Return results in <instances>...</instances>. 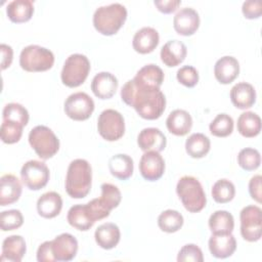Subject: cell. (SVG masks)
Listing matches in <instances>:
<instances>
[{
	"label": "cell",
	"mask_w": 262,
	"mask_h": 262,
	"mask_svg": "<svg viewBox=\"0 0 262 262\" xmlns=\"http://www.w3.org/2000/svg\"><path fill=\"white\" fill-rule=\"evenodd\" d=\"M122 100L134 107L145 120H156L162 116L166 107L164 93L158 88L136 85L133 80L127 81L121 89Z\"/></svg>",
	"instance_id": "cell-1"
},
{
	"label": "cell",
	"mask_w": 262,
	"mask_h": 262,
	"mask_svg": "<svg viewBox=\"0 0 262 262\" xmlns=\"http://www.w3.org/2000/svg\"><path fill=\"white\" fill-rule=\"evenodd\" d=\"M92 169L84 159L72 161L66 176V191L73 199L85 198L91 188Z\"/></svg>",
	"instance_id": "cell-2"
},
{
	"label": "cell",
	"mask_w": 262,
	"mask_h": 262,
	"mask_svg": "<svg viewBox=\"0 0 262 262\" xmlns=\"http://www.w3.org/2000/svg\"><path fill=\"white\" fill-rule=\"evenodd\" d=\"M127 18V9L121 3L98 7L93 14V26L95 30L104 35L116 34L124 25Z\"/></svg>",
	"instance_id": "cell-3"
},
{
	"label": "cell",
	"mask_w": 262,
	"mask_h": 262,
	"mask_svg": "<svg viewBox=\"0 0 262 262\" xmlns=\"http://www.w3.org/2000/svg\"><path fill=\"white\" fill-rule=\"evenodd\" d=\"M176 192L184 208L190 213H198L206 206L207 198L204 188L193 176L181 177L177 182Z\"/></svg>",
	"instance_id": "cell-4"
},
{
	"label": "cell",
	"mask_w": 262,
	"mask_h": 262,
	"mask_svg": "<svg viewBox=\"0 0 262 262\" xmlns=\"http://www.w3.org/2000/svg\"><path fill=\"white\" fill-rule=\"evenodd\" d=\"M53 63L52 51L39 45L26 46L19 55V66L27 72H45L51 69Z\"/></svg>",
	"instance_id": "cell-5"
},
{
	"label": "cell",
	"mask_w": 262,
	"mask_h": 262,
	"mask_svg": "<svg viewBox=\"0 0 262 262\" xmlns=\"http://www.w3.org/2000/svg\"><path fill=\"white\" fill-rule=\"evenodd\" d=\"M29 142L42 160L52 158L59 149V139L47 126L38 125L29 133Z\"/></svg>",
	"instance_id": "cell-6"
},
{
	"label": "cell",
	"mask_w": 262,
	"mask_h": 262,
	"mask_svg": "<svg viewBox=\"0 0 262 262\" xmlns=\"http://www.w3.org/2000/svg\"><path fill=\"white\" fill-rule=\"evenodd\" d=\"M89 72L90 61L84 54H71L66 59L61 70V82L71 88L78 87L85 82Z\"/></svg>",
	"instance_id": "cell-7"
},
{
	"label": "cell",
	"mask_w": 262,
	"mask_h": 262,
	"mask_svg": "<svg viewBox=\"0 0 262 262\" xmlns=\"http://www.w3.org/2000/svg\"><path fill=\"white\" fill-rule=\"evenodd\" d=\"M99 135L107 141H116L125 133V121L116 110L107 108L100 113L97 120Z\"/></svg>",
	"instance_id": "cell-8"
},
{
	"label": "cell",
	"mask_w": 262,
	"mask_h": 262,
	"mask_svg": "<svg viewBox=\"0 0 262 262\" xmlns=\"http://www.w3.org/2000/svg\"><path fill=\"white\" fill-rule=\"evenodd\" d=\"M241 234L248 242H257L262 235V211L260 207L250 205L241 211Z\"/></svg>",
	"instance_id": "cell-9"
},
{
	"label": "cell",
	"mask_w": 262,
	"mask_h": 262,
	"mask_svg": "<svg viewBox=\"0 0 262 262\" xmlns=\"http://www.w3.org/2000/svg\"><path fill=\"white\" fill-rule=\"evenodd\" d=\"M20 177L24 184L29 189L39 190L43 188L49 180V169L45 163L31 160L21 167Z\"/></svg>",
	"instance_id": "cell-10"
},
{
	"label": "cell",
	"mask_w": 262,
	"mask_h": 262,
	"mask_svg": "<svg viewBox=\"0 0 262 262\" xmlns=\"http://www.w3.org/2000/svg\"><path fill=\"white\" fill-rule=\"evenodd\" d=\"M94 111L93 99L85 92L71 94L64 101L66 115L75 121H85Z\"/></svg>",
	"instance_id": "cell-11"
},
{
	"label": "cell",
	"mask_w": 262,
	"mask_h": 262,
	"mask_svg": "<svg viewBox=\"0 0 262 262\" xmlns=\"http://www.w3.org/2000/svg\"><path fill=\"white\" fill-rule=\"evenodd\" d=\"M139 171L145 180H159L165 172V161L158 151H144L139 162Z\"/></svg>",
	"instance_id": "cell-12"
},
{
	"label": "cell",
	"mask_w": 262,
	"mask_h": 262,
	"mask_svg": "<svg viewBox=\"0 0 262 262\" xmlns=\"http://www.w3.org/2000/svg\"><path fill=\"white\" fill-rule=\"evenodd\" d=\"M51 242V250L55 261H71L78 252V241L71 233H61Z\"/></svg>",
	"instance_id": "cell-13"
},
{
	"label": "cell",
	"mask_w": 262,
	"mask_h": 262,
	"mask_svg": "<svg viewBox=\"0 0 262 262\" xmlns=\"http://www.w3.org/2000/svg\"><path fill=\"white\" fill-rule=\"evenodd\" d=\"M174 30L182 36L193 35L200 27V16L191 7L181 8L173 18Z\"/></svg>",
	"instance_id": "cell-14"
},
{
	"label": "cell",
	"mask_w": 262,
	"mask_h": 262,
	"mask_svg": "<svg viewBox=\"0 0 262 262\" xmlns=\"http://www.w3.org/2000/svg\"><path fill=\"white\" fill-rule=\"evenodd\" d=\"M137 144L143 151L155 150L160 152L165 149L167 139L160 129L148 127L139 132L137 136Z\"/></svg>",
	"instance_id": "cell-15"
},
{
	"label": "cell",
	"mask_w": 262,
	"mask_h": 262,
	"mask_svg": "<svg viewBox=\"0 0 262 262\" xmlns=\"http://www.w3.org/2000/svg\"><path fill=\"white\" fill-rule=\"evenodd\" d=\"M119 86L118 79L108 72H100L94 76L91 82V90L100 99L111 98Z\"/></svg>",
	"instance_id": "cell-16"
},
{
	"label": "cell",
	"mask_w": 262,
	"mask_h": 262,
	"mask_svg": "<svg viewBox=\"0 0 262 262\" xmlns=\"http://www.w3.org/2000/svg\"><path fill=\"white\" fill-rule=\"evenodd\" d=\"M160 41L159 33L151 27H143L138 30L132 40L133 49L140 53L146 54L152 52Z\"/></svg>",
	"instance_id": "cell-17"
},
{
	"label": "cell",
	"mask_w": 262,
	"mask_h": 262,
	"mask_svg": "<svg viewBox=\"0 0 262 262\" xmlns=\"http://www.w3.org/2000/svg\"><path fill=\"white\" fill-rule=\"evenodd\" d=\"M209 250L211 254L218 259L230 257L236 250L235 237L231 234H215L212 233L209 238Z\"/></svg>",
	"instance_id": "cell-18"
},
{
	"label": "cell",
	"mask_w": 262,
	"mask_h": 262,
	"mask_svg": "<svg viewBox=\"0 0 262 262\" xmlns=\"http://www.w3.org/2000/svg\"><path fill=\"white\" fill-rule=\"evenodd\" d=\"M239 74V63L233 56H223L214 66V75L221 84H229L236 79Z\"/></svg>",
	"instance_id": "cell-19"
},
{
	"label": "cell",
	"mask_w": 262,
	"mask_h": 262,
	"mask_svg": "<svg viewBox=\"0 0 262 262\" xmlns=\"http://www.w3.org/2000/svg\"><path fill=\"white\" fill-rule=\"evenodd\" d=\"M21 183L12 174H5L0 178V206L4 207L15 203L21 194Z\"/></svg>",
	"instance_id": "cell-20"
},
{
	"label": "cell",
	"mask_w": 262,
	"mask_h": 262,
	"mask_svg": "<svg viewBox=\"0 0 262 262\" xmlns=\"http://www.w3.org/2000/svg\"><path fill=\"white\" fill-rule=\"evenodd\" d=\"M230 100L239 110L250 108L256 102L255 88L250 83L239 82L231 88Z\"/></svg>",
	"instance_id": "cell-21"
},
{
	"label": "cell",
	"mask_w": 262,
	"mask_h": 262,
	"mask_svg": "<svg viewBox=\"0 0 262 262\" xmlns=\"http://www.w3.org/2000/svg\"><path fill=\"white\" fill-rule=\"evenodd\" d=\"M27 251L25 238L21 235L13 234L7 236L2 243V254L0 261L20 262Z\"/></svg>",
	"instance_id": "cell-22"
},
{
	"label": "cell",
	"mask_w": 262,
	"mask_h": 262,
	"mask_svg": "<svg viewBox=\"0 0 262 262\" xmlns=\"http://www.w3.org/2000/svg\"><path fill=\"white\" fill-rule=\"evenodd\" d=\"M132 80L138 86L160 89L164 82V72L157 64L149 63L142 67Z\"/></svg>",
	"instance_id": "cell-23"
},
{
	"label": "cell",
	"mask_w": 262,
	"mask_h": 262,
	"mask_svg": "<svg viewBox=\"0 0 262 262\" xmlns=\"http://www.w3.org/2000/svg\"><path fill=\"white\" fill-rule=\"evenodd\" d=\"M187 48L179 40H170L161 49V59L169 68L180 64L186 57Z\"/></svg>",
	"instance_id": "cell-24"
},
{
	"label": "cell",
	"mask_w": 262,
	"mask_h": 262,
	"mask_svg": "<svg viewBox=\"0 0 262 262\" xmlns=\"http://www.w3.org/2000/svg\"><path fill=\"white\" fill-rule=\"evenodd\" d=\"M166 126L170 133L176 136H183L190 131L192 118L184 110H174L169 114L166 120Z\"/></svg>",
	"instance_id": "cell-25"
},
{
	"label": "cell",
	"mask_w": 262,
	"mask_h": 262,
	"mask_svg": "<svg viewBox=\"0 0 262 262\" xmlns=\"http://www.w3.org/2000/svg\"><path fill=\"white\" fill-rule=\"evenodd\" d=\"M62 208V199L59 193L55 191H48L43 193L37 201V211L43 218L56 217Z\"/></svg>",
	"instance_id": "cell-26"
},
{
	"label": "cell",
	"mask_w": 262,
	"mask_h": 262,
	"mask_svg": "<svg viewBox=\"0 0 262 262\" xmlns=\"http://www.w3.org/2000/svg\"><path fill=\"white\" fill-rule=\"evenodd\" d=\"M96 244L104 249L111 250L114 249L120 242L121 232L117 224L112 222H106L99 225L94 233Z\"/></svg>",
	"instance_id": "cell-27"
},
{
	"label": "cell",
	"mask_w": 262,
	"mask_h": 262,
	"mask_svg": "<svg viewBox=\"0 0 262 262\" xmlns=\"http://www.w3.org/2000/svg\"><path fill=\"white\" fill-rule=\"evenodd\" d=\"M67 219L71 226L81 231L89 230L95 223V220L92 218L87 204H78L71 207L68 212Z\"/></svg>",
	"instance_id": "cell-28"
},
{
	"label": "cell",
	"mask_w": 262,
	"mask_h": 262,
	"mask_svg": "<svg viewBox=\"0 0 262 262\" xmlns=\"http://www.w3.org/2000/svg\"><path fill=\"white\" fill-rule=\"evenodd\" d=\"M34 13V2L31 0H13L6 7V14L12 23L20 24L31 19Z\"/></svg>",
	"instance_id": "cell-29"
},
{
	"label": "cell",
	"mask_w": 262,
	"mask_h": 262,
	"mask_svg": "<svg viewBox=\"0 0 262 262\" xmlns=\"http://www.w3.org/2000/svg\"><path fill=\"white\" fill-rule=\"evenodd\" d=\"M108 169L114 177L120 180H126L133 174V160L125 154L115 155L108 161Z\"/></svg>",
	"instance_id": "cell-30"
},
{
	"label": "cell",
	"mask_w": 262,
	"mask_h": 262,
	"mask_svg": "<svg viewBox=\"0 0 262 262\" xmlns=\"http://www.w3.org/2000/svg\"><path fill=\"white\" fill-rule=\"evenodd\" d=\"M208 223L210 230L215 234H228L234 228L233 216L225 210L215 211L210 216Z\"/></svg>",
	"instance_id": "cell-31"
},
{
	"label": "cell",
	"mask_w": 262,
	"mask_h": 262,
	"mask_svg": "<svg viewBox=\"0 0 262 262\" xmlns=\"http://www.w3.org/2000/svg\"><path fill=\"white\" fill-rule=\"evenodd\" d=\"M237 131L247 138L257 136L261 131V119L253 112H245L237 119Z\"/></svg>",
	"instance_id": "cell-32"
},
{
	"label": "cell",
	"mask_w": 262,
	"mask_h": 262,
	"mask_svg": "<svg viewBox=\"0 0 262 262\" xmlns=\"http://www.w3.org/2000/svg\"><path fill=\"white\" fill-rule=\"evenodd\" d=\"M211 147L210 139L203 133H193L185 141V150L191 158L205 157Z\"/></svg>",
	"instance_id": "cell-33"
},
{
	"label": "cell",
	"mask_w": 262,
	"mask_h": 262,
	"mask_svg": "<svg viewBox=\"0 0 262 262\" xmlns=\"http://www.w3.org/2000/svg\"><path fill=\"white\" fill-rule=\"evenodd\" d=\"M183 216L176 210H166L158 217V225L161 230L172 233L178 231L183 225Z\"/></svg>",
	"instance_id": "cell-34"
},
{
	"label": "cell",
	"mask_w": 262,
	"mask_h": 262,
	"mask_svg": "<svg viewBox=\"0 0 262 262\" xmlns=\"http://www.w3.org/2000/svg\"><path fill=\"white\" fill-rule=\"evenodd\" d=\"M212 198L216 203L225 204L233 200L235 195L234 184L228 179H219L212 186Z\"/></svg>",
	"instance_id": "cell-35"
},
{
	"label": "cell",
	"mask_w": 262,
	"mask_h": 262,
	"mask_svg": "<svg viewBox=\"0 0 262 262\" xmlns=\"http://www.w3.org/2000/svg\"><path fill=\"white\" fill-rule=\"evenodd\" d=\"M209 129L214 136L226 137L233 131V120L227 114H219L210 123Z\"/></svg>",
	"instance_id": "cell-36"
},
{
	"label": "cell",
	"mask_w": 262,
	"mask_h": 262,
	"mask_svg": "<svg viewBox=\"0 0 262 262\" xmlns=\"http://www.w3.org/2000/svg\"><path fill=\"white\" fill-rule=\"evenodd\" d=\"M2 119L16 122L26 126L29 122V113L25 106L16 102L7 103L2 112Z\"/></svg>",
	"instance_id": "cell-37"
},
{
	"label": "cell",
	"mask_w": 262,
	"mask_h": 262,
	"mask_svg": "<svg viewBox=\"0 0 262 262\" xmlns=\"http://www.w3.org/2000/svg\"><path fill=\"white\" fill-rule=\"evenodd\" d=\"M24 127L25 126H23L19 123L3 120L0 128L2 141L7 144H12L17 142L21 138Z\"/></svg>",
	"instance_id": "cell-38"
},
{
	"label": "cell",
	"mask_w": 262,
	"mask_h": 262,
	"mask_svg": "<svg viewBox=\"0 0 262 262\" xmlns=\"http://www.w3.org/2000/svg\"><path fill=\"white\" fill-rule=\"evenodd\" d=\"M237 163L246 171H254L261 164L260 152L252 147L243 148L237 155Z\"/></svg>",
	"instance_id": "cell-39"
},
{
	"label": "cell",
	"mask_w": 262,
	"mask_h": 262,
	"mask_svg": "<svg viewBox=\"0 0 262 262\" xmlns=\"http://www.w3.org/2000/svg\"><path fill=\"white\" fill-rule=\"evenodd\" d=\"M24 223V217L19 210L12 209L3 211L0 215V224L3 231L19 228Z\"/></svg>",
	"instance_id": "cell-40"
},
{
	"label": "cell",
	"mask_w": 262,
	"mask_h": 262,
	"mask_svg": "<svg viewBox=\"0 0 262 262\" xmlns=\"http://www.w3.org/2000/svg\"><path fill=\"white\" fill-rule=\"evenodd\" d=\"M101 196L100 200L106 205L111 210L117 208L121 203V191L120 189L112 183H102L101 184Z\"/></svg>",
	"instance_id": "cell-41"
},
{
	"label": "cell",
	"mask_w": 262,
	"mask_h": 262,
	"mask_svg": "<svg viewBox=\"0 0 262 262\" xmlns=\"http://www.w3.org/2000/svg\"><path fill=\"white\" fill-rule=\"evenodd\" d=\"M176 77L179 83L188 88L194 87L199 82V73L192 66H183L180 68L177 71Z\"/></svg>",
	"instance_id": "cell-42"
},
{
	"label": "cell",
	"mask_w": 262,
	"mask_h": 262,
	"mask_svg": "<svg viewBox=\"0 0 262 262\" xmlns=\"http://www.w3.org/2000/svg\"><path fill=\"white\" fill-rule=\"evenodd\" d=\"M178 262L184 261H193V262H203L204 256L202 250L194 244H187L183 246L177 256Z\"/></svg>",
	"instance_id": "cell-43"
},
{
	"label": "cell",
	"mask_w": 262,
	"mask_h": 262,
	"mask_svg": "<svg viewBox=\"0 0 262 262\" xmlns=\"http://www.w3.org/2000/svg\"><path fill=\"white\" fill-rule=\"evenodd\" d=\"M242 11H243V14L245 15V17L248 18V19L258 18L262 14L261 2L260 1H254V0L245 1L243 3Z\"/></svg>",
	"instance_id": "cell-44"
},
{
	"label": "cell",
	"mask_w": 262,
	"mask_h": 262,
	"mask_svg": "<svg viewBox=\"0 0 262 262\" xmlns=\"http://www.w3.org/2000/svg\"><path fill=\"white\" fill-rule=\"evenodd\" d=\"M37 260L39 262H55L50 241H46L39 246L37 250Z\"/></svg>",
	"instance_id": "cell-45"
},
{
	"label": "cell",
	"mask_w": 262,
	"mask_h": 262,
	"mask_svg": "<svg viewBox=\"0 0 262 262\" xmlns=\"http://www.w3.org/2000/svg\"><path fill=\"white\" fill-rule=\"evenodd\" d=\"M261 180H262L261 175H255L251 178L249 182V192L252 199H254L257 203H261V196H262Z\"/></svg>",
	"instance_id": "cell-46"
},
{
	"label": "cell",
	"mask_w": 262,
	"mask_h": 262,
	"mask_svg": "<svg viewBox=\"0 0 262 262\" xmlns=\"http://www.w3.org/2000/svg\"><path fill=\"white\" fill-rule=\"evenodd\" d=\"M155 5L163 13L174 12L181 4L180 0H156Z\"/></svg>",
	"instance_id": "cell-47"
},
{
	"label": "cell",
	"mask_w": 262,
	"mask_h": 262,
	"mask_svg": "<svg viewBox=\"0 0 262 262\" xmlns=\"http://www.w3.org/2000/svg\"><path fill=\"white\" fill-rule=\"evenodd\" d=\"M0 50H1V56H2V58H1V69L5 70L12 62L13 50L7 44H1L0 45Z\"/></svg>",
	"instance_id": "cell-48"
}]
</instances>
